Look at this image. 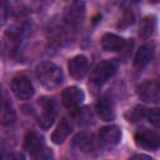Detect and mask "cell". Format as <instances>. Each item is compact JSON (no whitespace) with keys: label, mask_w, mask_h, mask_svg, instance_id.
<instances>
[{"label":"cell","mask_w":160,"mask_h":160,"mask_svg":"<svg viewBox=\"0 0 160 160\" xmlns=\"http://www.w3.org/2000/svg\"><path fill=\"white\" fill-rule=\"evenodd\" d=\"M36 78L46 89H55L64 80L61 69L50 61L41 62L36 66Z\"/></svg>","instance_id":"1"},{"label":"cell","mask_w":160,"mask_h":160,"mask_svg":"<svg viewBox=\"0 0 160 160\" xmlns=\"http://www.w3.org/2000/svg\"><path fill=\"white\" fill-rule=\"evenodd\" d=\"M24 150L29 151L30 155L35 159H49L52 156L50 150H48V148L45 146L44 138L35 131H30L26 134L24 139Z\"/></svg>","instance_id":"2"},{"label":"cell","mask_w":160,"mask_h":160,"mask_svg":"<svg viewBox=\"0 0 160 160\" xmlns=\"http://www.w3.org/2000/svg\"><path fill=\"white\" fill-rule=\"evenodd\" d=\"M116 70H118V61L104 60L95 66V69L91 74V82L96 86H101L110 78H112L115 75Z\"/></svg>","instance_id":"3"},{"label":"cell","mask_w":160,"mask_h":160,"mask_svg":"<svg viewBox=\"0 0 160 160\" xmlns=\"http://www.w3.org/2000/svg\"><path fill=\"white\" fill-rule=\"evenodd\" d=\"M135 144L145 150H156L160 148V131L142 128L135 134Z\"/></svg>","instance_id":"4"},{"label":"cell","mask_w":160,"mask_h":160,"mask_svg":"<svg viewBox=\"0 0 160 160\" xmlns=\"http://www.w3.org/2000/svg\"><path fill=\"white\" fill-rule=\"evenodd\" d=\"M138 96L145 102H160V82L148 80L138 86Z\"/></svg>","instance_id":"5"},{"label":"cell","mask_w":160,"mask_h":160,"mask_svg":"<svg viewBox=\"0 0 160 160\" xmlns=\"http://www.w3.org/2000/svg\"><path fill=\"white\" fill-rule=\"evenodd\" d=\"M121 139V130L116 125H108L100 129L99 131V140L102 148L111 150L115 148Z\"/></svg>","instance_id":"6"},{"label":"cell","mask_w":160,"mask_h":160,"mask_svg":"<svg viewBox=\"0 0 160 160\" xmlns=\"http://www.w3.org/2000/svg\"><path fill=\"white\" fill-rule=\"evenodd\" d=\"M85 4L81 0L71 1L64 11V20L70 25H79L85 18Z\"/></svg>","instance_id":"7"},{"label":"cell","mask_w":160,"mask_h":160,"mask_svg":"<svg viewBox=\"0 0 160 160\" xmlns=\"http://www.w3.org/2000/svg\"><path fill=\"white\" fill-rule=\"evenodd\" d=\"M11 90L20 100H29L34 95V86L26 76H15L11 81Z\"/></svg>","instance_id":"8"},{"label":"cell","mask_w":160,"mask_h":160,"mask_svg":"<svg viewBox=\"0 0 160 160\" xmlns=\"http://www.w3.org/2000/svg\"><path fill=\"white\" fill-rule=\"evenodd\" d=\"M40 105H41V115L39 116V120H38V124L41 129H49L54 120H55V116H56V108H55V104L51 99H46V98H42L40 100Z\"/></svg>","instance_id":"9"},{"label":"cell","mask_w":160,"mask_h":160,"mask_svg":"<svg viewBox=\"0 0 160 160\" xmlns=\"http://www.w3.org/2000/svg\"><path fill=\"white\" fill-rule=\"evenodd\" d=\"M84 99H85V95L82 90L76 86L66 88L61 95V101L66 108H76L84 101Z\"/></svg>","instance_id":"10"},{"label":"cell","mask_w":160,"mask_h":160,"mask_svg":"<svg viewBox=\"0 0 160 160\" xmlns=\"http://www.w3.org/2000/svg\"><path fill=\"white\" fill-rule=\"evenodd\" d=\"M88 66H89V61H88L86 56H84V55L74 56L72 59L69 60V64H68L69 72L75 79H81L86 74Z\"/></svg>","instance_id":"11"},{"label":"cell","mask_w":160,"mask_h":160,"mask_svg":"<svg viewBox=\"0 0 160 160\" xmlns=\"http://www.w3.org/2000/svg\"><path fill=\"white\" fill-rule=\"evenodd\" d=\"M96 112L105 121H110L115 118V106H114V102L110 96L104 95L98 100Z\"/></svg>","instance_id":"12"},{"label":"cell","mask_w":160,"mask_h":160,"mask_svg":"<svg viewBox=\"0 0 160 160\" xmlns=\"http://www.w3.org/2000/svg\"><path fill=\"white\" fill-rule=\"evenodd\" d=\"M101 46L106 51H119L125 48V40L115 34H105L101 38Z\"/></svg>","instance_id":"13"},{"label":"cell","mask_w":160,"mask_h":160,"mask_svg":"<svg viewBox=\"0 0 160 160\" xmlns=\"http://www.w3.org/2000/svg\"><path fill=\"white\" fill-rule=\"evenodd\" d=\"M72 148L80 152H89L94 148V138L89 132H80L72 140Z\"/></svg>","instance_id":"14"},{"label":"cell","mask_w":160,"mask_h":160,"mask_svg":"<svg viewBox=\"0 0 160 160\" xmlns=\"http://www.w3.org/2000/svg\"><path fill=\"white\" fill-rule=\"evenodd\" d=\"M70 132H71V124L69 122L68 119L64 118V119L60 120V122L58 124L56 129L54 130V132L51 135V140H52L54 144L60 145L66 140V138H68V135Z\"/></svg>","instance_id":"15"},{"label":"cell","mask_w":160,"mask_h":160,"mask_svg":"<svg viewBox=\"0 0 160 160\" xmlns=\"http://www.w3.org/2000/svg\"><path fill=\"white\" fill-rule=\"evenodd\" d=\"M152 55H154V48H152L151 45H142V46L138 50V52H136V55H135V59H134V65H135V68L141 69V68L146 66V65L151 61Z\"/></svg>","instance_id":"16"},{"label":"cell","mask_w":160,"mask_h":160,"mask_svg":"<svg viewBox=\"0 0 160 160\" xmlns=\"http://www.w3.org/2000/svg\"><path fill=\"white\" fill-rule=\"evenodd\" d=\"M156 28V19L155 16H146L141 20L140 26H139V35L142 39H148L150 38Z\"/></svg>","instance_id":"17"},{"label":"cell","mask_w":160,"mask_h":160,"mask_svg":"<svg viewBox=\"0 0 160 160\" xmlns=\"http://www.w3.org/2000/svg\"><path fill=\"white\" fill-rule=\"evenodd\" d=\"M15 120V112L11 108V105L4 100L2 101V110H1V121L4 125H10Z\"/></svg>","instance_id":"18"},{"label":"cell","mask_w":160,"mask_h":160,"mask_svg":"<svg viewBox=\"0 0 160 160\" xmlns=\"http://www.w3.org/2000/svg\"><path fill=\"white\" fill-rule=\"evenodd\" d=\"M146 112H148V109H144L141 106H136L126 114V118L129 121H138L142 118H146Z\"/></svg>","instance_id":"19"},{"label":"cell","mask_w":160,"mask_h":160,"mask_svg":"<svg viewBox=\"0 0 160 160\" xmlns=\"http://www.w3.org/2000/svg\"><path fill=\"white\" fill-rule=\"evenodd\" d=\"M134 14H132V11L131 10H126L124 14H122V16H121V19H120V21H119V24H118V28H120V29H125V28H128V26H130L132 22H134Z\"/></svg>","instance_id":"20"},{"label":"cell","mask_w":160,"mask_h":160,"mask_svg":"<svg viewBox=\"0 0 160 160\" xmlns=\"http://www.w3.org/2000/svg\"><path fill=\"white\" fill-rule=\"evenodd\" d=\"M146 118L149 119V121L151 124H154L155 126L160 128V110L159 109H150V110H148Z\"/></svg>","instance_id":"21"},{"label":"cell","mask_w":160,"mask_h":160,"mask_svg":"<svg viewBox=\"0 0 160 160\" xmlns=\"http://www.w3.org/2000/svg\"><path fill=\"white\" fill-rule=\"evenodd\" d=\"M149 1H151V2H159L160 0H149Z\"/></svg>","instance_id":"22"}]
</instances>
